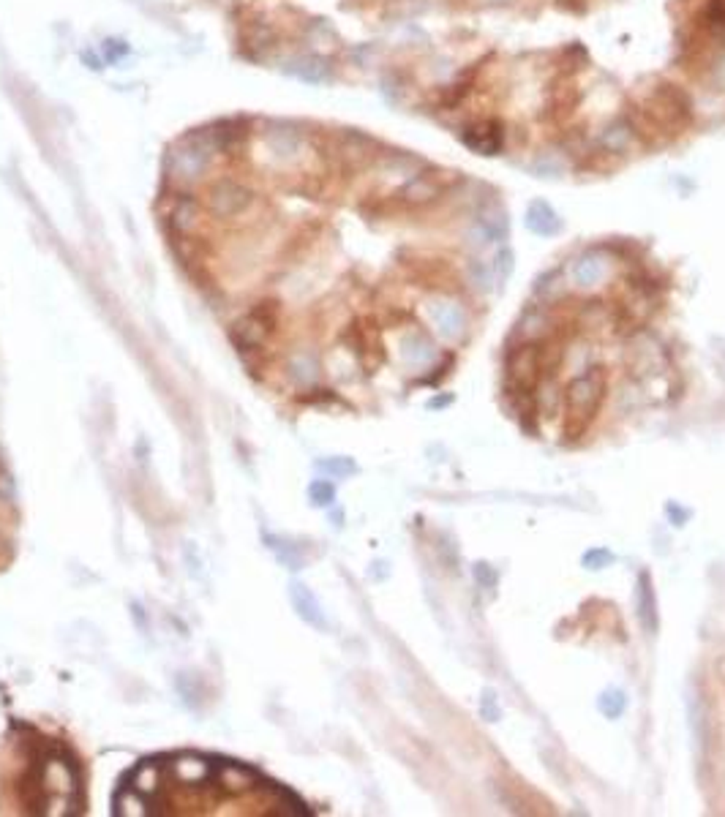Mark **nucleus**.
Listing matches in <instances>:
<instances>
[{
  "mask_svg": "<svg viewBox=\"0 0 725 817\" xmlns=\"http://www.w3.org/2000/svg\"><path fill=\"white\" fill-rule=\"evenodd\" d=\"M213 155H216V150L196 131H191L167 153V172H170V178H175L180 183L199 180L207 170H211Z\"/></svg>",
  "mask_w": 725,
  "mask_h": 817,
  "instance_id": "obj_1",
  "label": "nucleus"
},
{
  "mask_svg": "<svg viewBox=\"0 0 725 817\" xmlns=\"http://www.w3.org/2000/svg\"><path fill=\"white\" fill-rule=\"evenodd\" d=\"M690 109L693 106H690L688 93H682L677 88H660L649 101V113H654L662 126H688Z\"/></svg>",
  "mask_w": 725,
  "mask_h": 817,
  "instance_id": "obj_3",
  "label": "nucleus"
},
{
  "mask_svg": "<svg viewBox=\"0 0 725 817\" xmlns=\"http://www.w3.org/2000/svg\"><path fill=\"white\" fill-rule=\"evenodd\" d=\"M434 319H437V327L442 330V336L447 338H458L461 330H463V316L455 305H442L434 311Z\"/></svg>",
  "mask_w": 725,
  "mask_h": 817,
  "instance_id": "obj_12",
  "label": "nucleus"
},
{
  "mask_svg": "<svg viewBox=\"0 0 725 817\" xmlns=\"http://www.w3.org/2000/svg\"><path fill=\"white\" fill-rule=\"evenodd\" d=\"M576 276H579V281L587 287V284H595V281H600L603 276H605V262H600V259H584L581 264H579V270H576Z\"/></svg>",
  "mask_w": 725,
  "mask_h": 817,
  "instance_id": "obj_15",
  "label": "nucleus"
},
{
  "mask_svg": "<svg viewBox=\"0 0 725 817\" xmlns=\"http://www.w3.org/2000/svg\"><path fill=\"white\" fill-rule=\"evenodd\" d=\"M605 393V376L600 371H589L579 376L573 385L567 388V412H570V430L579 433L595 409L600 406V398Z\"/></svg>",
  "mask_w": 725,
  "mask_h": 817,
  "instance_id": "obj_2",
  "label": "nucleus"
},
{
  "mask_svg": "<svg viewBox=\"0 0 725 817\" xmlns=\"http://www.w3.org/2000/svg\"><path fill=\"white\" fill-rule=\"evenodd\" d=\"M262 147L276 161H295L303 153V139L297 131H292L284 123H271L262 134Z\"/></svg>",
  "mask_w": 725,
  "mask_h": 817,
  "instance_id": "obj_6",
  "label": "nucleus"
},
{
  "mask_svg": "<svg viewBox=\"0 0 725 817\" xmlns=\"http://www.w3.org/2000/svg\"><path fill=\"white\" fill-rule=\"evenodd\" d=\"M292 603H295L297 613H300L308 624L325 627V619H322V611H320V605H317V599L311 596V591H308L305 586H300V583L292 586Z\"/></svg>",
  "mask_w": 725,
  "mask_h": 817,
  "instance_id": "obj_10",
  "label": "nucleus"
},
{
  "mask_svg": "<svg viewBox=\"0 0 725 817\" xmlns=\"http://www.w3.org/2000/svg\"><path fill=\"white\" fill-rule=\"evenodd\" d=\"M641 591H638V608H641V616H644V624L649 629H654V594H652V586H649V575L641 578Z\"/></svg>",
  "mask_w": 725,
  "mask_h": 817,
  "instance_id": "obj_14",
  "label": "nucleus"
},
{
  "mask_svg": "<svg viewBox=\"0 0 725 817\" xmlns=\"http://www.w3.org/2000/svg\"><path fill=\"white\" fill-rule=\"evenodd\" d=\"M308 494H311V502L320 504V507H322V504H330V502H333V485L325 482V479H320V482L311 485Z\"/></svg>",
  "mask_w": 725,
  "mask_h": 817,
  "instance_id": "obj_19",
  "label": "nucleus"
},
{
  "mask_svg": "<svg viewBox=\"0 0 725 817\" xmlns=\"http://www.w3.org/2000/svg\"><path fill=\"white\" fill-rule=\"evenodd\" d=\"M600 708L608 717H616V714L625 712V697H621V692H608V695L600 697Z\"/></svg>",
  "mask_w": 725,
  "mask_h": 817,
  "instance_id": "obj_18",
  "label": "nucleus"
},
{
  "mask_svg": "<svg viewBox=\"0 0 725 817\" xmlns=\"http://www.w3.org/2000/svg\"><path fill=\"white\" fill-rule=\"evenodd\" d=\"M437 196H439V183L431 178H412L398 191V199L406 204H426V202H434Z\"/></svg>",
  "mask_w": 725,
  "mask_h": 817,
  "instance_id": "obj_9",
  "label": "nucleus"
},
{
  "mask_svg": "<svg viewBox=\"0 0 725 817\" xmlns=\"http://www.w3.org/2000/svg\"><path fill=\"white\" fill-rule=\"evenodd\" d=\"M507 368H510V385L527 393L535 385V376H538V352L532 346L515 349L507 360Z\"/></svg>",
  "mask_w": 725,
  "mask_h": 817,
  "instance_id": "obj_7",
  "label": "nucleus"
},
{
  "mask_svg": "<svg viewBox=\"0 0 725 817\" xmlns=\"http://www.w3.org/2000/svg\"><path fill=\"white\" fill-rule=\"evenodd\" d=\"M633 142H636V134H633V129H630L628 123H616V126H611V129L603 134V145H605L608 150H613V153L628 150Z\"/></svg>",
  "mask_w": 725,
  "mask_h": 817,
  "instance_id": "obj_13",
  "label": "nucleus"
},
{
  "mask_svg": "<svg viewBox=\"0 0 725 817\" xmlns=\"http://www.w3.org/2000/svg\"><path fill=\"white\" fill-rule=\"evenodd\" d=\"M295 66L297 69H287L295 77H303V79H322L325 77V66H320V61H314V58H300Z\"/></svg>",
  "mask_w": 725,
  "mask_h": 817,
  "instance_id": "obj_16",
  "label": "nucleus"
},
{
  "mask_svg": "<svg viewBox=\"0 0 725 817\" xmlns=\"http://www.w3.org/2000/svg\"><path fill=\"white\" fill-rule=\"evenodd\" d=\"M414 338V346H409V344H404V357L406 360H412V363H426L434 352H431V344L426 341V338H421V336H412Z\"/></svg>",
  "mask_w": 725,
  "mask_h": 817,
  "instance_id": "obj_17",
  "label": "nucleus"
},
{
  "mask_svg": "<svg viewBox=\"0 0 725 817\" xmlns=\"http://www.w3.org/2000/svg\"><path fill=\"white\" fill-rule=\"evenodd\" d=\"M461 142L480 155H496L504 147V134H502V126L494 121H475L470 126H463Z\"/></svg>",
  "mask_w": 725,
  "mask_h": 817,
  "instance_id": "obj_5",
  "label": "nucleus"
},
{
  "mask_svg": "<svg viewBox=\"0 0 725 817\" xmlns=\"http://www.w3.org/2000/svg\"><path fill=\"white\" fill-rule=\"evenodd\" d=\"M194 218H196V202L191 196H178L172 202V210H170V221L175 229L186 232L194 227Z\"/></svg>",
  "mask_w": 725,
  "mask_h": 817,
  "instance_id": "obj_11",
  "label": "nucleus"
},
{
  "mask_svg": "<svg viewBox=\"0 0 725 817\" xmlns=\"http://www.w3.org/2000/svg\"><path fill=\"white\" fill-rule=\"evenodd\" d=\"M265 311H268V308H256V311H251L248 316H243V319L235 324V341H238L240 346L251 349V346H259V344L265 341V336H268V330H271V321L265 319Z\"/></svg>",
  "mask_w": 725,
  "mask_h": 817,
  "instance_id": "obj_8",
  "label": "nucleus"
},
{
  "mask_svg": "<svg viewBox=\"0 0 725 817\" xmlns=\"http://www.w3.org/2000/svg\"><path fill=\"white\" fill-rule=\"evenodd\" d=\"M207 202H211V210L219 218H238L254 204V194L235 180H221V183L213 186Z\"/></svg>",
  "mask_w": 725,
  "mask_h": 817,
  "instance_id": "obj_4",
  "label": "nucleus"
}]
</instances>
